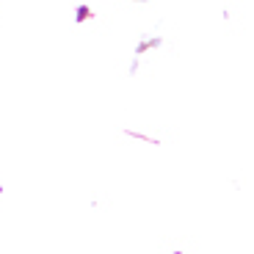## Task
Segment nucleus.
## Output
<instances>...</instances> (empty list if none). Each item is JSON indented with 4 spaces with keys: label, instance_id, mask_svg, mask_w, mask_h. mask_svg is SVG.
Here are the masks:
<instances>
[]
</instances>
